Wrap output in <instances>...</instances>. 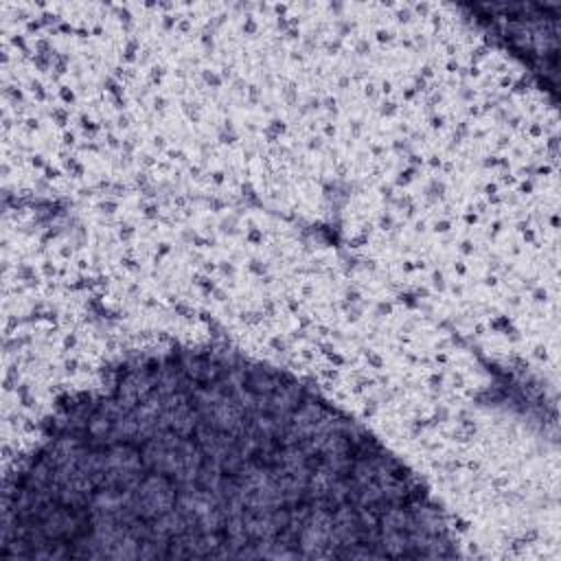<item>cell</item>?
<instances>
[{
    "label": "cell",
    "mask_w": 561,
    "mask_h": 561,
    "mask_svg": "<svg viewBox=\"0 0 561 561\" xmlns=\"http://www.w3.org/2000/svg\"><path fill=\"white\" fill-rule=\"evenodd\" d=\"M18 559H438L449 519L368 427L237 348L171 344L64 397L7 476Z\"/></svg>",
    "instance_id": "6da1fadb"
}]
</instances>
